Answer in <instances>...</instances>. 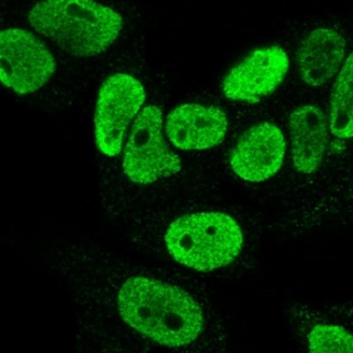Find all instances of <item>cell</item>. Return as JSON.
Instances as JSON below:
<instances>
[{
  "label": "cell",
  "mask_w": 353,
  "mask_h": 353,
  "mask_svg": "<svg viewBox=\"0 0 353 353\" xmlns=\"http://www.w3.org/2000/svg\"><path fill=\"white\" fill-rule=\"evenodd\" d=\"M117 307L134 332L171 350L197 351L211 332L203 305L190 292L159 279H126L119 290Z\"/></svg>",
  "instance_id": "cell-1"
},
{
  "label": "cell",
  "mask_w": 353,
  "mask_h": 353,
  "mask_svg": "<svg viewBox=\"0 0 353 353\" xmlns=\"http://www.w3.org/2000/svg\"><path fill=\"white\" fill-rule=\"evenodd\" d=\"M28 20L36 31L63 52L80 58L107 50L123 28V19L117 11L88 0L37 3Z\"/></svg>",
  "instance_id": "cell-2"
},
{
  "label": "cell",
  "mask_w": 353,
  "mask_h": 353,
  "mask_svg": "<svg viewBox=\"0 0 353 353\" xmlns=\"http://www.w3.org/2000/svg\"><path fill=\"white\" fill-rule=\"evenodd\" d=\"M170 256L179 264L199 272L230 265L243 247L239 223L223 212L184 215L170 224L164 236Z\"/></svg>",
  "instance_id": "cell-3"
},
{
  "label": "cell",
  "mask_w": 353,
  "mask_h": 353,
  "mask_svg": "<svg viewBox=\"0 0 353 353\" xmlns=\"http://www.w3.org/2000/svg\"><path fill=\"white\" fill-rule=\"evenodd\" d=\"M162 128V112L157 105H147L136 118L123 160L124 173L132 182L152 184L182 170V161L164 141Z\"/></svg>",
  "instance_id": "cell-4"
},
{
  "label": "cell",
  "mask_w": 353,
  "mask_h": 353,
  "mask_svg": "<svg viewBox=\"0 0 353 353\" xmlns=\"http://www.w3.org/2000/svg\"><path fill=\"white\" fill-rule=\"evenodd\" d=\"M146 94L137 79L125 73L108 77L98 94L95 139L108 157L120 154L126 128L143 107Z\"/></svg>",
  "instance_id": "cell-5"
},
{
  "label": "cell",
  "mask_w": 353,
  "mask_h": 353,
  "mask_svg": "<svg viewBox=\"0 0 353 353\" xmlns=\"http://www.w3.org/2000/svg\"><path fill=\"white\" fill-rule=\"evenodd\" d=\"M0 59L1 82L21 95L43 88L56 70L54 56L46 45L21 28L1 32Z\"/></svg>",
  "instance_id": "cell-6"
},
{
  "label": "cell",
  "mask_w": 353,
  "mask_h": 353,
  "mask_svg": "<svg viewBox=\"0 0 353 353\" xmlns=\"http://www.w3.org/2000/svg\"><path fill=\"white\" fill-rule=\"evenodd\" d=\"M288 69L290 58L282 47L256 49L228 71L223 94L234 101L259 103L281 86Z\"/></svg>",
  "instance_id": "cell-7"
},
{
  "label": "cell",
  "mask_w": 353,
  "mask_h": 353,
  "mask_svg": "<svg viewBox=\"0 0 353 353\" xmlns=\"http://www.w3.org/2000/svg\"><path fill=\"white\" fill-rule=\"evenodd\" d=\"M286 154V141L279 126L262 122L247 130L230 154L234 174L249 183H262L279 173Z\"/></svg>",
  "instance_id": "cell-8"
},
{
  "label": "cell",
  "mask_w": 353,
  "mask_h": 353,
  "mask_svg": "<svg viewBox=\"0 0 353 353\" xmlns=\"http://www.w3.org/2000/svg\"><path fill=\"white\" fill-rule=\"evenodd\" d=\"M228 121L225 112L214 105L184 103L168 115L165 133L182 150H205L225 139Z\"/></svg>",
  "instance_id": "cell-9"
},
{
  "label": "cell",
  "mask_w": 353,
  "mask_h": 353,
  "mask_svg": "<svg viewBox=\"0 0 353 353\" xmlns=\"http://www.w3.org/2000/svg\"><path fill=\"white\" fill-rule=\"evenodd\" d=\"M292 165L302 175L321 169L327 147V124L321 108L302 105L290 117Z\"/></svg>",
  "instance_id": "cell-10"
},
{
  "label": "cell",
  "mask_w": 353,
  "mask_h": 353,
  "mask_svg": "<svg viewBox=\"0 0 353 353\" xmlns=\"http://www.w3.org/2000/svg\"><path fill=\"white\" fill-rule=\"evenodd\" d=\"M345 37L333 28L310 32L298 49V69L302 81L320 88L341 69L345 54Z\"/></svg>",
  "instance_id": "cell-11"
},
{
  "label": "cell",
  "mask_w": 353,
  "mask_h": 353,
  "mask_svg": "<svg viewBox=\"0 0 353 353\" xmlns=\"http://www.w3.org/2000/svg\"><path fill=\"white\" fill-rule=\"evenodd\" d=\"M294 320L307 353H353V328L319 307H299Z\"/></svg>",
  "instance_id": "cell-12"
},
{
  "label": "cell",
  "mask_w": 353,
  "mask_h": 353,
  "mask_svg": "<svg viewBox=\"0 0 353 353\" xmlns=\"http://www.w3.org/2000/svg\"><path fill=\"white\" fill-rule=\"evenodd\" d=\"M330 131L341 139L353 137V52L345 60L330 98Z\"/></svg>",
  "instance_id": "cell-13"
},
{
  "label": "cell",
  "mask_w": 353,
  "mask_h": 353,
  "mask_svg": "<svg viewBox=\"0 0 353 353\" xmlns=\"http://www.w3.org/2000/svg\"><path fill=\"white\" fill-rule=\"evenodd\" d=\"M319 309L325 314L330 315L332 318L341 321L353 328V301L325 305V307H320Z\"/></svg>",
  "instance_id": "cell-14"
}]
</instances>
